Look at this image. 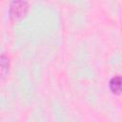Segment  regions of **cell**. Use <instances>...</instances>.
<instances>
[{
    "label": "cell",
    "instance_id": "obj_1",
    "mask_svg": "<svg viewBox=\"0 0 122 122\" xmlns=\"http://www.w3.org/2000/svg\"><path fill=\"white\" fill-rule=\"evenodd\" d=\"M29 3L26 1H13L10 5L9 15L12 22H17L21 20L28 11Z\"/></svg>",
    "mask_w": 122,
    "mask_h": 122
},
{
    "label": "cell",
    "instance_id": "obj_2",
    "mask_svg": "<svg viewBox=\"0 0 122 122\" xmlns=\"http://www.w3.org/2000/svg\"><path fill=\"white\" fill-rule=\"evenodd\" d=\"M10 71V59L5 54L0 55V78H5Z\"/></svg>",
    "mask_w": 122,
    "mask_h": 122
},
{
    "label": "cell",
    "instance_id": "obj_3",
    "mask_svg": "<svg viewBox=\"0 0 122 122\" xmlns=\"http://www.w3.org/2000/svg\"><path fill=\"white\" fill-rule=\"evenodd\" d=\"M109 86H110L112 92H113L115 94H120V92H121V77L119 75L112 77L110 80Z\"/></svg>",
    "mask_w": 122,
    "mask_h": 122
}]
</instances>
